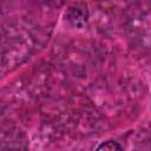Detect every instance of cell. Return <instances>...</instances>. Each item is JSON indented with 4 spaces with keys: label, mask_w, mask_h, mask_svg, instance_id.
<instances>
[{
    "label": "cell",
    "mask_w": 151,
    "mask_h": 151,
    "mask_svg": "<svg viewBox=\"0 0 151 151\" xmlns=\"http://www.w3.org/2000/svg\"><path fill=\"white\" fill-rule=\"evenodd\" d=\"M67 20L70 21V24L74 27H83L86 25L87 19H88V12L86 9V7L81 4H77L73 5L72 7L68 8L67 11Z\"/></svg>",
    "instance_id": "1"
},
{
    "label": "cell",
    "mask_w": 151,
    "mask_h": 151,
    "mask_svg": "<svg viewBox=\"0 0 151 151\" xmlns=\"http://www.w3.org/2000/svg\"><path fill=\"white\" fill-rule=\"evenodd\" d=\"M96 150H107V151H116V150H123V146L120 144H118L114 140H107V142H103L101 144H99Z\"/></svg>",
    "instance_id": "2"
}]
</instances>
